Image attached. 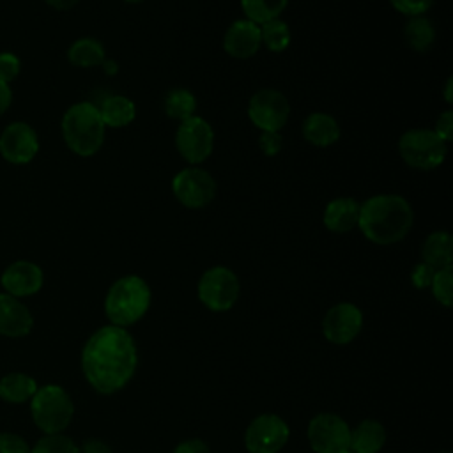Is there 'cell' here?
<instances>
[{
	"mask_svg": "<svg viewBox=\"0 0 453 453\" xmlns=\"http://www.w3.org/2000/svg\"><path fill=\"white\" fill-rule=\"evenodd\" d=\"M138 350L126 327L103 326L90 334L81 349V372L101 395L122 389L136 372Z\"/></svg>",
	"mask_w": 453,
	"mask_h": 453,
	"instance_id": "6da1fadb",
	"label": "cell"
},
{
	"mask_svg": "<svg viewBox=\"0 0 453 453\" xmlns=\"http://www.w3.org/2000/svg\"><path fill=\"white\" fill-rule=\"evenodd\" d=\"M414 211L411 203L393 193L370 196L361 203L357 226L373 244L388 246L402 241L412 228Z\"/></svg>",
	"mask_w": 453,
	"mask_h": 453,
	"instance_id": "7a4b0ae2",
	"label": "cell"
},
{
	"mask_svg": "<svg viewBox=\"0 0 453 453\" xmlns=\"http://www.w3.org/2000/svg\"><path fill=\"white\" fill-rule=\"evenodd\" d=\"M60 129L69 150L81 157L94 156L104 143L106 126L99 108L88 101L71 104L62 117Z\"/></svg>",
	"mask_w": 453,
	"mask_h": 453,
	"instance_id": "3957f363",
	"label": "cell"
},
{
	"mask_svg": "<svg viewBox=\"0 0 453 453\" xmlns=\"http://www.w3.org/2000/svg\"><path fill=\"white\" fill-rule=\"evenodd\" d=\"M150 306V288L136 274H127L111 283L104 297V313L113 326L126 327L138 322Z\"/></svg>",
	"mask_w": 453,
	"mask_h": 453,
	"instance_id": "277c9868",
	"label": "cell"
},
{
	"mask_svg": "<svg viewBox=\"0 0 453 453\" xmlns=\"http://www.w3.org/2000/svg\"><path fill=\"white\" fill-rule=\"evenodd\" d=\"M74 414V403L69 393L57 384H46L37 388L34 396L30 398V416L35 426L50 434H62Z\"/></svg>",
	"mask_w": 453,
	"mask_h": 453,
	"instance_id": "5b68a950",
	"label": "cell"
},
{
	"mask_svg": "<svg viewBox=\"0 0 453 453\" xmlns=\"http://www.w3.org/2000/svg\"><path fill=\"white\" fill-rule=\"evenodd\" d=\"M398 152L407 166L414 170H434L448 154V143L434 129H409L398 140Z\"/></svg>",
	"mask_w": 453,
	"mask_h": 453,
	"instance_id": "8992f818",
	"label": "cell"
},
{
	"mask_svg": "<svg viewBox=\"0 0 453 453\" xmlns=\"http://www.w3.org/2000/svg\"><path fill=\"white\" fill-rule=\"evenodd\" d=\"M196 292L202 304L211 311H226L237 303L241 283L232 269L214 265L200 276Z\"/></svg>",
	"mask_w": 453,
	"mask_h": 453,
	"instance_id": "52a82bcc",
	"label": "cell"
},
{
	"mask_svg": "<svg viewBox=\"0 0 453 453\" xmlns=\"http://www.w3.org/2000/svg\"><path fill=\"white\" fill-rule=\"evenodd\" d=\"M175 147L191 166H198L212 154L214 149V131L211 124L200 115H193L179 122L175 131Z\"/></svg>",
	"mask_w": 453,
	"mask_h": 453,
	"instance_id": "ba28073f",
	"label": "cell"
},
{
	"mask_svg": "<svg viewBox=\"0 0 453 453\" xmlns=\"http://www.w3.org/2000/svg\"><path fill=\"white\" fill-rule=\"evenodd\" d=\"M172 191L180 205L188 209H203L216 196V180L207 170L188 166L179 170L172 179Z\"/></svg>",
	"mask_w": 453,
	"mask_h": 453,
	"instance_id": "9c48e42d",
	"label": "cell"
},
{
	"mask_svg": "<svg viewBox=\"0 0 453 453\" xmlns=\"http://www.w3.org/2000/svg\"><path fill=\"white\" fill-rule=\"evenodd\" d=\"M306 435L315 453H342L349 448L350 428L338 414L320 412L310 419Z\"/></svg>",
	"mask_w": 453,
	"mask_h": 453,
	"instance_id": "30bf717a",
	"label": "cell"
},
{
	"mask_svg": "<svg viewBox=\"0 0 453 453\" xmlns=\"http://www.w3.org/2000/svg\"><path fill=\"white\" fill-rule=\"evenodd\" d=\"M290 430L278 414H260L246 428L244 446L250 453H278L288 441Z\"/></svg>",
	"mask_w": 453,
	"mask_h": 453,
	"instance_id": "8fae6325",
	"label": "cell"
},
{
	"mask_svg": "<svg viewBox=\"0 0 453 453\" xmlns=\"http://www.w3.org/2000/svg\"><path fill=\"white\" fill-rule=\"evenodd\" d=\"M290 115L287 97L276 88H262L250 97L248 117L260 131H280Z\"/></svg>",
	"mask_w": 453,
	"mask_h": 453,
	"instance_id": "7c38bea8",
	"label": "cell"
},
{
	"mask_svg": "<svg viewBox=\"0 0 453 453\" xmlns=\"http://www.w3.org/2000/svg\"><path fill=\"white\" fill-rule=\"evenodd\" d=\"M363 327V313L352 303H338L322 319V334L329 343H350Z\"/></svg>",
	"mask_w": 453,
	"mask_h": 453,
	"instance_id": "4fadbf2b",
	"label": "cell"
},
{
	"mask_svg": "<svg viewBox=\"0 0 453 453\" xmlns=\"http://www.w3.org/2000/svg\"><path fill=\"white\" fill-rule=\"evenodd\" d=\"M39 150V136L27 122H11L0 134V154L7 163L27 165Z\"/></svg>",
	"mask_w": 453,
	"mask_h": 453,
	"instance_id": "5bb4252c",
	"label": "cell"
},
{
	"mask_svg": "<svg viewBox=\"0 0 453 453\" xmlns=\"http://www.w3.org/2000/svg\"><path fill=\"white\" fill-rule=\"evenodd\" d=\"M42 283H44L42 269L30 260H16L9 264L0 276V285L4 292L18 299L37 294Z\"/></svg>",
	"mask_w": 453,
	"mask_h": 453,
	"instance_id": "9a60e30c",
	"label": "cell"
},
{
	"mask_svg": "<svg viewBox=\"0 0 453 453\" xmlns=\"http://www.w3.org/2000/svg\"><path fill=\"white\" fill-rule=\"evenodd\" d=\"M262 46L260 25L250 19H235L223 35V50L234 58H250Z\"/></svg>",
	"mask_w": 453,
	"mask_h": 453,
	"instance_id": "2e32d148",
	"label": "cell"
},
{
	"mask_svg": "<svg viewBox=\"0 0 453 453\" xmlns=\"http://www.w3.org/2000/svg\"><path fill=\"white\" fill-rule=\"evenodd\" d=\"M34 327L30 310L14 296L0 292V334L9 338H23Z\"/></svg>",
	"mask_w": 453,
	"mask_h": 453,
	"instance_id": "e0dca14e",
	"label": "cell"
},
{
	"mask_svg": "<svg viewBox=\"0 0 453 453\" xmlns=\"http://www.w3.org/2000/svg\"><path fill=\"white\" fill-rule=\"evenodd\" d=\"M361 202L352 196H340L331 200L326 209L322 221L327 230L334 234H347L357 226Z\"/></svg>",
	"mask_w": 453,
	"mask_h": 453,
	"instance_id": "ac0fdd59",
	"label": "cell"
},
{
	"mask_svg": "<svg viewBox=\"0 0 453 453\" xmlns=\"http://www.w3.org/2000/svg\"><path fill=\"white\" fill-rule=\"evenodd\" d=\"M303 136L315 147H329L340 138V126L329 113H310L303 122Z\"/></svg>",
	"mask_w": 453,
	"mask_h": 453,
	"instance_id": "d6986e66",
	"label": "cell"
},
{
	"mask_svg": "<svg viewBox=\"0 0 453 453\" xmlns=\"http://www.w3.org/2000/svg\"><path fill=\"white\" fill-rule=\"evenodd\" d=\"M421 262L428 264L430 267L444 269L451 267L453 262V237L446 230H435L432 232L423 246H421Z\"/></svg>",
	"mask_w": 453,
	"mask_h": 453,
	"instance_id": "ffe728a7",
	"label": "cell"
},
{
	"mask_svg": "<svg viewBox=\"0 0 453 453\" xmlns=\"http://www.w3.org/2000/svg\"><path fill=\"white\" fill-rule=\"evenodd\" d=\"M386 442V430L377 419H363L350 430L349 448L354 453H379Z\"/></svg>",
	"mask_w": 453,
	"mask_h": 453,
	"instance_id": "44dd1931",
	"label": "cell"
},
{
	"mask_svg": "<svg viewBox=\"0 0 453 453\" xmlns=\"http://www.w3.org/2000/svg\"><path fill=\"white\" fill-rule=\"evenodd\" d=\"M99 113L106 127H124L136 117L134 103L120 94H111L101 101Z\"/></svg>",
	"mask_w": 453,
	"mask_h": 453,
	"instance_id": "7402d4cb",
	"label": "cell"
},
{
	"mask_svg": "<svg viewBox=\"0 0 453 453\" xmlns=\"http://www.w3.org/2000/svg\"><path fill=\"white\" fill-rule=\"evenodd\" d=\"M37 380L23 372H9L0 379V398L7 403L30 402L37 391Z\"/></svg>",
	"mask_w": 453,
	"mask_h": 453,
	"instance_id": "603a6c76",
	"label": "cell"
},
{
	"mask_svg": "<svg viewBox=\"0 0 453 453\" xmlns=\"http://www.w3.org/2000/svg\"><path fill=\"white\" fill-rule=\"evenodd\" d=\"M67 58L76 67H97L106 60V53L103 42L97 39L81 37L69 46Z\"/></svg>",
	"mask_w": 453,
	"mask_h": 453,
	"instance_id": "cb8c5ba5",
	"label": "cell"
},
{
	"mask_svg": "<svg viewBox=\"0 0 453 453\" xmlns=\"http://www.w3.org/2000/svg\"><path fill=\"white\" fill-rule=\"evenodd\" d=\"M403 39L411 50L425 53L435 42V28L428 18L414 16L409 18L407 23L403 25Z\"/></svg>",
	"mask_w": 453,
	"mask_h": 453,
	"instance_id": "d4e9b609",
	"label": "cell"
},
{
	"mask_svg": "<svg viewBox=\"0 0 453 453\" xmlns=\"http://www.w3.org/2000/svg\"><path fill=\"white\" fill-rule=\"evenodd\" d=\"M165 113L179 122L195 115L196 97L188 88H172L163 101Z\"/></svg>",
	"mask_w": 453,
	"mask_h": 453,
	"instance_id": "484cf974",
	"label": "cell"
},
{
	"mask_svg": "<svg viewBox=\"0 0 453 453\" xmlns=\"http://www.w3.org/2000/svg\"><path fill=\"white\" fill-rule=\"evenodd\" d=\"M288 0H241V7L246 14V19L264 25L271 19L280 18L285 11Z\"/></svg>",
	"mask_w": 453,
	"mask_h": 453,
	"instance_id": "4316f807",
	"label": "cell"
},
{
	"mask_svg": "<svg viewBox=\"0 0 453 453\" xmlns=\"http://www.w3.org/2000/svg\"><path fill=\"white\" fill-rule=\"evenodd\" d=\"M260 39H262V44L269 51L281 53L288 48L292 34H290L288 25L285 21H281L280 18H276V19H271V21L260 25Z\"/></svg>",
	"mask_w": 453,
	"mask_h": 453,
	"instance_id": "83f0119b",
	"label": "cell"
},
{
	"mask_svg": "<svg viewBox=\"0 0 453 453\" xmlns=\"http://www.w3.org/2000/svg\"><path fill=\"white\" fill-rule=\"evenodd\" d=\"M30 453H80V446L67 435L50 434L41 437Z\"/></svg>",
	"mask_w": 453,
	"mask_h": 453,
	"instance_id": "f1b7e54d",
	"label": "cell"
},
{
	"mask_svg": "<svg viewBox=\"0 0 453 453\" xmlns=\"http://www.w3.org/2000/svg\"><path fill=\"white\" fill-rule=\"evenodd\" d=\"M434 297L446 308L453 303V271L451 267L437 269L434 274V280L430 283Z\"/></svg>",
	"mask_w": 453,
	"mask_h": 453,
	"instance_id": "f546056e",
	"label": "cell"
},
{
	"mask_svg": "<svg viewBox=\"0 0 453 453\" xmlns=\"http://www.w3.org/2000/svg\"><path fill=\"white\" fill-rule=\"evenodd\" d=\"M21 71V60L11 51H0V81L11 83Z\"/></svg>",
	"mask_w": 453,
	"mask_h": 453,
	"instance_id": "4dcf8cb0",
	"label": "cell"
},
{
	"mask_svg": "<svg viewBox=\"0 0 453 453\" xmlns=\"http://www.w3.org/2000/svg\"><path fill=\"white\" fill-rule=\"evenodd\" d=\"M391 5L403 16H425V12L434 5L435 0H389Z\"/></svg>",
	"mask_w": 453,
	"mask_h": 453,
	"instance_id": "1f68e13d",
	"label": "cell"
},
{
	"mask_svg": "<svg viewBox=\"0 0 453 453\" xmlns=\"http://www.w3.org/2000/svg\"><path fill=\"white\" fill-rule=\"evenodd\" d=\"M28 442L14 432H0V453H30Z\"/></svg>",
	"mask_w": 453,
	"mask_h": 453,
	"instance_id": "d6a6232c",
	"label": "cell"
},
{
	"mask_svg": "<svg viewBox=\"0 0 453 453\" xmlns=\"http://www.w3.org/2000/svg\"><path fill=\"white\" fill-rule=\"evenodd\" d=\"M258 145L265 156H276L283 147V138L280 131H262L258 138Z\"/></svg>",
	"mask_w": 453,
	"mask_h": 453,
	"instance_id": "836d02e7",
	"label": "cell"
},
{
	"mask_svg": "<svg viewBox=\"0 0 453 453\" xmlns=\"http://www.w3.org/2000/svg\"><path fill=\"white\" fill-rule=\"evenodd\" d=\"M434 274H435V269H434V267H430V265L425 264V262H419V264L412 269V273H411V281H412V285H414L416 288H426V287H430V283H432V280H434Z\"/></svg>",
	"mask_w": 453,
	"mask_h": 453,
	"instance_id": "e575fe53",
	"label": "cell"
},
{
	"mask_svg": "<svg viewBox=\"0 0 453 453\" xmlns=\"http://www.w3.org/2000/svg\"><path fill=\"white\" fill-rule=\"evenodd\" d=\"M435 134H439V138H442L446 143L453 138V111L446 110L442 111L437 120H435V127H434Z\"/></svg>",
	"mask_w": 453,
	"mask_h": 453,
	"instance_id": "d590c367",
	"label": "cell"
},
{
	"mask_svg": "<svg viewBox=\"0 0 453 453\" xmlns=\"http://www.w3.org/2000/svg\"><path fill=\"white\" fill-rule=\"evenodd\" d=\"M173 453H211V449L202 439H186L175 446Z\"/></svg>",
	"mask_w": 453,
	"mask_h": 453,
	"instance_id": "8d00e7d4",
	"label": "cell"
},
{
	"mask_svg": "<svg viewBox=\"0 0 453 453\" xmlns=\"http://www.w3.org/2000/svg\"><path fill=\"white\" fill-rule=\"evenodd\" d=\"M80 453H111V448L104 441L97 437H90L83 441V444L80 446Z\"/></svg>",
	"mask_w": 453,
	"mask_h": 453,
	"instance_id": "74e56055",
	"label": "cell"
},
{
	"mask_svg": "<svg viewBox=\"0 0 453 453\" xmlns=\"http://www.w3.org/2000/svg\"><path fill=\"white\" fill-rule=\"evenodd\" d=\"M12 103V92L11 87L4 81H0V115H4Z\"/></svg>",
	"mask_w": 453,
	"mask_h": 453,
	"instance_id": "f35d334b",
	"label": "cell"
},
{
	"mask_svg": "<svg viewBox=\"0 0 453 453\" xmlns=\"http://www.w3.org/2000/svg\"><path fill=\"white\" fill-rule=\"evenodd\" d=\"M44 2L57 11H69L78 4V0H44Z\"/></svg>",
	"mask_w": 453,
	"mask_h": 453,
	"instance_id": "ab89813d",
	"label": "cell"
},
{
	"mask_svg": "<svg viewBox=\"0 0 453 453\" xmlns=\"http://www.w3.org/2000/svg\"><path fill=\"white\" fill-rule=\"evenodd\" d=\"M101 67H103L108 74L117 73V62H115V60H104V62L101 64Z\"/></svg>",
	"mask_w": 453,
	"mask_h": 453,
	"instance_id": "60d3db41",
	"label": "cell"
},
{
	"mask_svg": "<svg viewBox=\"0 0 453 453\" xmlns=\"http://www.w3.org/2000/svg\"><path fill=\"white\" fill-rule=\"evenodd\" d=\"M444 97H446V101H448V103H451V78H448V81H446Z\"/></svg>",
	"mask_w": 453,
	"mask_h": 453,
	"instance_id": "b9f144b4",
	"label": "cell"
},
{
	"mask_svg": "<svg viewBox=\"0 0 453 453\" xmlns=\"http://www.w3.org/2000/svg\"><path fill=\"white\" fill-rule=\"evenodd\" d=\"M124 2H127V4H140V2H143V0H124Z\"/></svg>",
	"mask_w": 453,
	"mask_h": 453,
	"instance_id": "7bdbcfd3",
	"label": "cell"
},
{
	"mask_svg": "<svg viewBox=\"0 0 453 453\" xmlns=\"http://www.w3.org/2000/svg\"><path fill=\"white\" fill-rule=\"evenodd\" d=\"M342 453H354V451H352V449H350V448H347V449H343V451H342Z\"/></svg>",
	"mask_w": 453,
	"mask_h": 453,
	"instance_id": "ee69618b",
	"label": "cell"
},
{
	"mask_svg": "<svg viewBox=\"0 0 453 453\" xmlns=\"http://www.w3.org/2000/svg\"><path fill=\"white\" fill-rule=\"evenodd\" d=\"M444 453H449V451H444Z\"/></svg>",
	"mask_w": 453,
	"mask_h": 453,
	"instance_id": "f6af8a7d",
	"label": "cell"
}]
</instances>
